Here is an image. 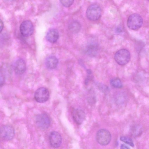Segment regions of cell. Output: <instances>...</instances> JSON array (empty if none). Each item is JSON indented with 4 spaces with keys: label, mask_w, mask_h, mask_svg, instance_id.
<instances>
[{
    "label": "cell",
    "mask_w": 149,
    "mask_h": 149,
    "mask_svg": "<svg viewBox=\"0 0 149 149\" xmlns=\"http://www.w3.org/2000/svg\"><path fill=\"white\" fill-rule=\"evenodd\" d=\"M0 32H1L3 27V24L1 20H0Z\"/></svg>",
    "instance_id": "obj_21"
},
{
    "label": "cell",
    "mask_w": 149,
    "mask_h": 149,
    "mask_svg": "<svg viewBox=\"0 0 149 149\" xmlns=\"http://www.w3.org/2000/svg\"><path fill=\"white\" fill-rule=\"evenodd\" d=\"M111 85L116 88H121L123 87V84L120 80L117 78L112 79L110 81Z\"/></svg>",
    "instance_id": "obj_15"
},
{
    "label": "cell",
    "mask_w": 149,
    "mask_h": 149,
    "mask_svg": "<svg viewBox=\"0 0 149 149\" xmlns=\"http://www.w3.org/2000/svg\"><path fill=\"white\" fill-rule=\"evenodd\" d=\"M72 116L74 120L78 125H81L82 123L86 117L84 112L80 109H74L72 112Z\"/></svg>",
    "instance_id": "obj_10"
},
{
    "label": "cell",
    "mask_w": 149,
    "mask_h": 149,
    "mask_svg": "<svg viewBox=\"0 0 149 149\" xmlns=\"http://www.w3.org/2000/svg\"><path fill=\"white\" fill-rule=\"evenodd\" d=\"M58 63L57 58L55 56H50L48 57L45 61V65L48 69H52L57 66Z\"/></svg>",
    "instance_id": "obj_13"
},
{
    "label": "cell",
    "mask_w": 149,
    "mask_h": 149,
    "mask_svg": "<svg viewBox=\"0 0 149 149\" xmlns=\"http://www.w3.org/2000/svg\"><path fill=\"white\" fill-rule=\"evenodd\" d=\"M120 139L122 141L125 143L132 147L134 146V144L133 141L131 138L125 136H122L120 137Z\"/></svg>",
    "instance_id": "obj_16"
},
{
    "label": "cell",
    "mask_w": 149,
    "mask_h": 149,
    "mask_svg": "<svg viewBox=\"0 0 149 149\" xmlns=\"http://www.w3.org/2000/svg\"><path fill=\"white\" fill-rule=\"evenodd\" d=\"M120 148L121 149H128L130 148L124 144H122L121 145Z\"/></svg>",
    "instance_id": "obj_20"
},
{
    "label": "cell",
    "mask_w": 149,
    "mask_h": 149,
    "mask_svg": "<svg viewBox=\"0 0 149 149\" xmlns=\"http://www.w3.org/2000/svg\"><path fill=\"white\" fill-rule=\"evenodd\" d=\"M130 58L129 52L126 49H120L116 52L114 56V59L119 65H123L127 63Z\"/></svg>",
    "instance_id": "obj_2"
},
{
    "label": "cell",
    "mask_w": 149,
    "mask_h": 149,
    "mask_svg": "<svg viewBox=\"0 0 149 149\" xmlns=\"http://www.w3.org/2000/svg\"><path fill=\"white\" fill-rule=\"evenodd\" d=\"M81 28V24L77 21L72 22L69 26V29L73 33H76L79 32Z\"/></svg>",
    "instance_id": "obj_14"
},
{
    "label": "cell",
    "mask_w": 149,
    "mask_h": 149,
    "mask_svg": "<svg viewBox=\"0 0 149 149\" xmlns=\"http://www.w3.org/2000/svg\"><path fill=\"white\" fill-rule=\"evenodd\" d=\"M143 20L139 14L134 13L130 15L128 17L127 24L128 27L130 29L136 30L141 26Z\"/></svg>",
    "instance_id": "obj_1"
},
{
    "label": "cell",
    "mask_w": 149,
    "mask_h": 149,
    "mask_svg": "<svg viewBox=\"0 0 149 149\" xmlns=\"http://www.w3.org/2000/svg\"><path fill=\"white\" fill-rule=\"evenodd\" d=\"M147 1H149V0H147Z\"/></svg>",
    "instance_id": "obj_23"
},
{
    "label": "cell",
    "mask_w": 149,
    "mask_h": 149,
    "mask_svg": "<svg viewBox=\"0 0 149 149\" xmlns=\"http://www.w3.org/2000/svg\"><path fill=\"white\" fill-rule=\"evenodd\" d=\"M49 139L50 145L53 148H58L61 144L62 137L57 132L53 131L51 132L49 134Z\"/></svg>",
    "instance_id": "obj_9"
},
{
    "label": "cell",
    "mask_w": 149,
    "mask_h": 149,
    "mask_svg": "<svg viewBox=\"0 0 149 149\" xmlns=\"http://www.w3.org/2000/svg\"><path fill=\"white\" fill-rule=\"evenodd\" d=\"M0 84L1 86L3 84L4 81V77L3 74H2V73L1 72V80H0Z\"/></svg>",
    "instance_id": "obj_19"
},
{
    "label": "cell",
    "mask_w": 149,
    "mask_h": 149,
    "mask_svg": "<svg viewBox=\"0 0 149 149\" xmlns=\"http://www.w3.org/2000/svg\"><path fill=\"white\" fill-rule=\"evenodd\" d=\"M19 29L22 35L25 37L29 36L32 34L33 31V24L30 21H24L21 24Z\"/></svg>",
    "instance_id": "obj_8"
},
{
    "label": "cell",
    "mask_w": 149,
    "mask_h": 149,
    "mask_svg": "<svg viewBox=\"0 0 149 149\" xmlns=\"http://www.w3.org/2000/svg\"><path fill=\"white\" fill-rule=\"evenodd\" d=\"M59 37V34L58 31L55 29H51L47 32L46 38L48 41L52 43L56 42Z\"/></svg>",
    "instance_id": "obj_12"
},
{
    "label": "cell",
    "mask_w": 149,
    "mask_h": 149,
    "mask_svg": "<svg viewBox=\"0 0 149 149\" xmlns=\"http://www.w3.org/2000/svg\"><path fill=\"white\" fill-rule=\"evenodd\" d=\"M142 128L139 125H135L132 128V133L135 136H137L139 135L142 132Z\"/></svg>",
    "instance_id": "obj_17"
},
{
    "label": "cell",
    "mask_w": 149,
    "mask_h": 149,
    "mask_svg": "<svg viewBox=\"0 0 149 149\" xmlns=\"http://www.w3.org/2000/svg\"><path fill=\"white\" fill-rule=\"evenodd\" d=\"M5 1H13L15 0H4Z\"/></svg>",
    "instance_id": "obj_22"
},
{
    "label": "cell",
    "mask_w": 149,
    "mask_h": 149,
    "mask_svg": "<svg viewBox=\"0 0 149 149\" xmlns=\"http://www.w3.org/2000/svg\"><path fill=\"white\" fill-rule=\"evenodd\" d=\"M101 14L100 7L97 4H92L87 8L86 11L87 18L92 21H96L100 17Z\"/></svg>",
    "instance_id": "obj_4"
},
{
    "label": "cell",
    "mask_w": 149,
    "mask_h": 149,
    "mask_svg": "<svg viewBox=\"0 0 149 149\" xmlns=\"http://www.w3.org/2000/svg\"><path fill=\"white\" fill-rule=\"evenodd\" d=\"M0 135L1 138L3 140L6 141L10 140L14 136V129L10 125L3 126L1 128Z\"/></svg>",
    "instance_id": "obj_7"
},
{
    "label": "cell",
    "mask_w": 149,
    "mask_h": 149,
    "mask_svg": "<svg viewBox=\"0 0 149 149\" xmlns=\"http://www.w3.org/2000/svg\"><path fill=\"white\" fill-rule=\"evenodd\" d=\"M61 4L66 7H68L73 4L74 0H60Z\"/></svg>",
    "instance_id": "obj_18"
},
{
    "label": "cell",
    "mask_w": 149,
    "mask_h": 149,
    "mask_svg": "<svg viewBox=\"0 0 149 149\" xmlns=\"http://www.w3.org/2000/svg\"><path fill=\"white\" fill-rule=\"evenodd\" d=\"M36 123L40 128L45 130L49 127L51 122L49 116L46 113H42L37 116Z\"/></svg>",
    "instance_id": "obj_6"
},
{
    "label": "cell",
    "mask_w": 149,
    "mask_h": 149,
    "mask_svg": "<svg viewBox=\"0 0 149 149\" xmlns=\"http://www.w3.org/2000/svg\"><path fill=\"white\" fill-rule=\"evenodd\" d=\"M49 93L48 90L44 87H40L36 91L34 95L35 100L39 103H44L49 99Z\"/></svg>",
    "instance_id": "obj_5"
},
{
    "label": "cell",
    "mask_w": 149,
    "mask_h": 149,
    "mask_svg": "<svg viewBox=\"0 0 149 149\" xmlns=\"http://www.w3.org/2000/svg\"><path fill=\"white\" fill-rule=\"evenodd\" d=\"M26 69V63L23 59H19L16 61L14 65V70L16 73L19 75L22 74Z\"/></svg>",
    "instance_id": "obj_11"
},
{
    "label": "cell",
    "mask_w": 149,
    "mask_h": 149,
    "mask_svg": "<svg viewBox=\"0 0 149 149\" xmlns=\"http://www.w3.org/2000/svg\"><path fill=\"white\" fill-rule=\"evenodd\" d=\"M97 142L100 145L105 146L110 142L111 139V135L110 132L104 129L99 130L96 135Z\"/></svg>",
    "instance_id": "obj_3"
}]
</instances>
